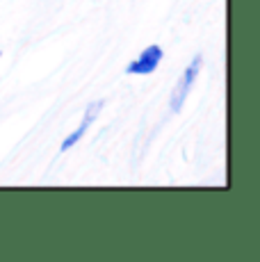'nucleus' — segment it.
Instances as JSON below:
<instances>
[{
  "label": "nucleus",
  "instance_id": "f257e3e1",
  "mask_svg": "<svg viewBox=\"0 0 260 262\" xmlns=\"http://www.w3.org/2000/svg\"><path fill=\"white\" fill-rule=\"evenodd\" d=\"M201 64H203V55H194V59L187 64V69L183 71L181 80H178V84L174 87L171 96H169V107H171L174 112H181V110H183L185 98H187V94L192 92L194 80H197L199 71H201Z\"/></svg>",
  "mask_w": 260,
  "mask_h": 262
},
{
  "label": "nucleus",
  "instance_id": "7ed1b4c3",
  "mask_svg": "<svg viewBox=\"0 0 260 262\" xmlns=\"http://www.w3.org/2000/svg\"><path fill=\"white\" fill-rule=\"evenodd\" d=\"M101 110H103V100H94V103H89L87 105V110H84V119H82V123H80V128L76 130V133H71L67 139L62 142V146H59V150L62 153H67L69 148H73L80 139H82V135L89 130V125H92V121L101 114Z\"/></svg>",
  "mask_w": 260,
  "mask_h": 262
},
{
  "label": "nucleus",
  "instance_id": "f03ea898",
  "mask_svg": "<svg viewBox=\"0 0 260 262\" xmlns=\"http://www.w3.org/2000/svg\"><path fill=\"white\" fill-rule=\"evenodd\" d=\"M162 57H164L162 48H160L158 43H151L148 48H144L142 53H139V57L135 59V62L128 64L126 73H130V75H151L158 69V64L162 62Z\"/></svg>",
  "mask_w": 260,
  "mask_h": 262
}]
</instances>
